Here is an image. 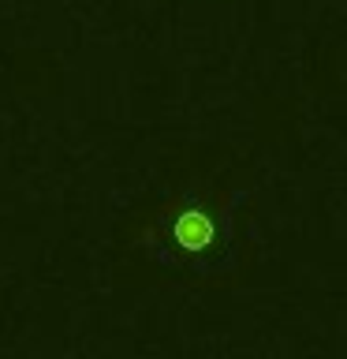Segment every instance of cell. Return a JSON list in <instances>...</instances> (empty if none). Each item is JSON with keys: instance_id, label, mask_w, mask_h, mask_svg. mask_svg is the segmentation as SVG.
<instances>
[{"instance_id": "obj_1", "label": "cell", "mask_w": 347, "mask_h": 359, "mask_svg": "<svg viewBox=\"0 0 347 359\" xmlns=\"http://www.w3.org/2000/svg\"><path fill=\"white\" fill-rule=\"evenodd\" d=\"M172 243L190 258H206L213 251H224V243L232 240L228 217L217 213L206 202H187L183 210H176L172 217Z\"/></svg>"}]
</instances>
